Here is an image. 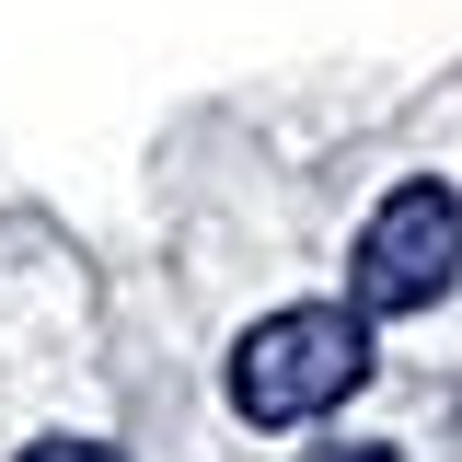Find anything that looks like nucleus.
Instances as JSON below:
<instances>
[{"mask_svg": "<svg viewBox=\"0 0 462 462\" xmlns=\"http://www.w3.org/2000/svg\"><path fill=\"white\" fill-rule=\"evenodd\" d=\"M462 278V197L451 185H393L358 231V312H428Z\"/></svg>", "mask_w": 462, "mask_h": 462, "instance_id": "2", "label": "nucleus"}, {"mask_svg": "<svg viewBox=\"0 0 462 462\" xmlns=\"http://www.w3.org/2000/svg\"><path fill=\"white\" fill-rule=\"evenodd\" d=\"M324 462H393V451H382V439H346V451H324Z\"/></svg>", "mask_w": 462, "mask_h": 462, "instance_id": "4", "label": "nucleus"}, {"mask_svg": "<svg viewBox=\"0 0 462 462\" xmlns=\"http://www.w3.org/2000/svg\"><path fill=\"white\" fill-rule=\"evenodd\" d=\"M358 382H370V324H358V300H289V312H266L254 336L231 346V404H243L254 428H312V416H336Z\"/></svg>", "mask_w": 462, "mask_h": 462, "instance_id": "1", "label": "nucleus"}, {"mask_svg": "<svg viewBox=\"0 0 462 462\" xmlns=\"http://www.w3.org/2000/svg\"><path fill=\"white\" fill-rule=\"evenodd\" d=\"M23 462H127V451H105V439H35Z\"/></svg>", "mask_w": 462, "mask_h": 462, "instance_id": "3", "label": "nucleus"}]
</instances>
